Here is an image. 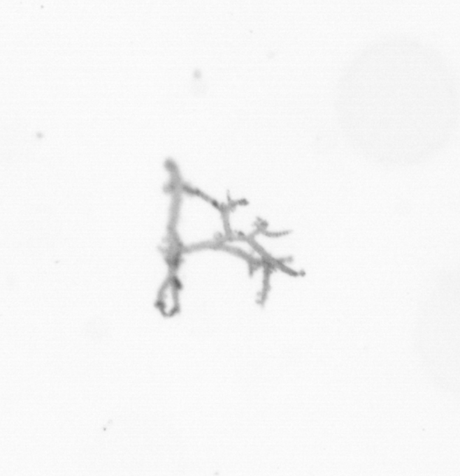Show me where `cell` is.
Here are the masks:
<instances>
[{
    "instance_id": "1",
    "label": "cell",
    "mask_w": 460,
    "mask_h": 476,
    "mask_svg": "<svg viewBox=\"0 0 460 476\" xmlns=\"http://www.w3.org/2000/svg\"><path fill=\"white\" fill-rule=\"evenodd\" d=\"M157 306L161 314L166 317L174 316L179 309L178 289L175 278L161 289L158 297Z\"/></svg>"
}]
</instances>
